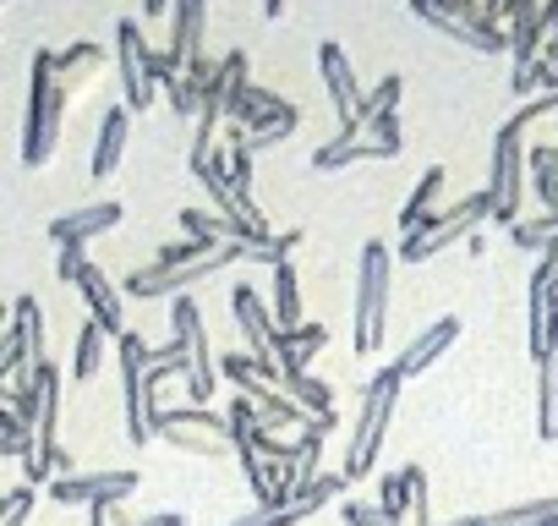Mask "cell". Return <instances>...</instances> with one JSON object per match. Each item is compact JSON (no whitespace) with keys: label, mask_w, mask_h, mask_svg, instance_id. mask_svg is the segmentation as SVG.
Wrapping results in <instances>:
<instances>
[{"label":"cell","mask_w":558,"mask_h":526,"mask_svg":"<svg viewBox=\"0 0 558 526\" xmlns=\"http://www.w3.org/2000/svg\"><path fill=\"white\" fill-rule=\"evenodd\" d=\"M61 116H66V83L56 77V50H39L34 77H28V121H23V165L28 170L56 159Z\"/></svg>","instance_id":"obj_1"},{"label":"cell","mask_w":558,"mask_h":526,"mask_svg":"<svg viewBox=\"0 0 558 526\" xmlns=\"http://www.w3.org/2000/svg\"><path fill=\"white\" fill-rule=\"evenodd\" d=\"M400 368L389 362V368H378L373 379H367V390H362V417H356V433H351V444H345V461H340V471H345V482H362L373 466H378V450H384V433H389V422H395V401H400Z\"/></svg>","instance_id":"obj_2"},{"label":"cell","mask_w":558,"mask_h":526,"mask_svg":"<svg viewBox=\"0 0 558 526\" xmlns=\"http://www.w3.org/2000/svg\"><path fill=\"white\" fill-rule=\"evenodd\" d=\"M389 270L395 258L384 241H367L362 247V275H356V330H351V346L367 357L384 346V330H389Z\"/></svg>","instance_id":"obj_3"},{"label":"cell","mask_w":558,"mask_h":526,"mask_svg":"<svg viewBox=\"0 0 558 526\" xmlns=\"http://www.w3.org/2000/svg\"><path fill=\"white\" fill-rule=\"evenodd\" d=\"M246 258V247L241 241H219L208 258H197V263H181V270H159V263H143V270H132L126 275V297H186L192 286H203L208 275H219V270H230V263H241Z\"/></svg>","instance_id":"obj_4"},{"label":"cell","mask_w":558,"mask_h":526,"mask_svg":"<svg viewBox=\"0 0 558 526\" xmlns=\"http://www.w3.org/2000/svg\"><path fill=\"white\" fill-rule=\"evenodd\" d=\"M482 219H493V198H487V187L471 192L465 203H454L449 214H427V225H422L416 236H400V263H427V258L449 252V247L465 241Z\"/></svg>","instance_id":"obj_5"},{"label":"cell","mask_w":558,"mask_h":526,"mask_svg":"<svg viewBox=\"0 0 558 526\" xmlns=\"http://www.w3.org/2000/svg\"><path fill=\"white\" fill-rule=\"evenodd\" d=\"M56 275H61L66 286H77V291H83L88 319H94V324H99L110 340H121V335H126V308H121V291L105 280L99 263H88V252H83V247H61V258H56Z\"/></svg>","instance_id":"obj_6"},{"label":"cell","mask_w":558,"mask_h":526,"mask_svg":"<svg viewBox=\"0 0 558 526\" xmlns=\"http://www.w3.org/2000/svg\"><path fill=\"white\" fill-rule=\"evenodd\" d=\"M170 324H175V340L186 346V362H192V379H186V406H208L214 390H219V357L208 346V324L197 313L192 297H175L170 302Z\"/></svg>","instance_id":"obj_7"},{"label":"cell","mask_w":558,"mask_h":526,"mask_svg":"<svg viewBox=\"0 0 558 526\" xmlns=\"http://www.w3.org/2000/svg\"><path fill=\"white\" fill-rule=\"evenodd\" d=\"M520 187H525V132H514L504 121L498 138H493V181H487L493 225H504V230L520 225Z\"/></svg>","instance_id":"obj_8"},{"label":"cell","mask_w":558,"mask_h":526,"mask_svg":"<svg viewBox=\"0 0 558 526\" xmlns=\"http://www.w3.org/2000/svg\"><path fill=\"white\" fill-rule=\"evenodd\" d=\"M121 346V406H126V439L132 444H148L154 439V422H148V411H154V395H148V346H143V335H121L116 340Z\"/></svg>","instance_id":"obj_9"},{"label":"cell","mask_w":558,"mask_h":526,"mask_svg":"<svg viewBox=\"0 0 558 526\" xmlns=\"http://www.w3.org/2000/svg\"><path fill=\"white\" fill-rule=\"evenodd\" d=\"M148 61H154V50H148L143 28H137L132 17H121V23H116V72H121V105H126V110H148L154 94H159Z\"/></svg>","instance_id":"obj_10"},{"label":"cell","mask_w":558,"mask_h":526,"mask_svg":"<svg viewBox=\"0 0 558 526\" xmlns=\"http://www.w3.org/2000/svg\"><path fill=\"white\" fill-rule=\"evenodd\" d=\"M137 471H66V477H50L45 488H50V499L56 504H121V499H132L137 493Z\"/></svg>","instance_id":"obj_11"},{"label":"cell","mask_w":558,"mask_h":526,"mask_svg":"<svg viewBox=\"0 0 558 526\" xmlns=\"http://www.w3.org/2000/svg\"><path fill=\"white\" fill-rule=\"evenodd\" d=\"M318 72H324L329 105H335V116H340V138H345V132H362V88H356L351 56H345L335 39L318 45Z\"/></svg>","instance_id":"obj_12"},{"label":"cell","mask_w":558,"mask_h":526,"mask_svg":"<svg viewBox=\"0 0 558 526\" xmlns=\"http://www.w3.org/2000/svg\"><path fill=\"white\" fill-rule=\"evenodd\" d=\"M203 23H208V0H175L170 7V50H165L170 72H186V67L208 61L203 56Z\"/></svg>","instance_id":"obj_13"},{"label":"cell","mask_w":558,"mask_h":526,"mask_svg":"<svg viewBox=\"0 0 558 526\" xmlns=\"http://www.w3.org/2000/svg\"><path fill=\"white\" fill-rule=\"evenodd\" d=\"M121 219H126L121 203H88V208H72V214L50 219V241H56V247H88L94 236L116 230Z\"/></svg>","instance_id":"obj_14"},{"label":"cell","mask_w":558,"mask_h":526,"mask_svg":"<svg viewBox=\"0 0 558 526\" xmlns=\"http://www.w3.org/2000/svg\"><path fill=\"white\" fill-rule=\"evenodd\" d=\"M329 346V330L324 324H296V330H279L274 335V362H279V384L286 379H296V373H307L313 368V357Z\"/></svg>","instance_id":"obj_15"},{"label":"cell","mask_w":558,"mask_h":526,"mask_svg":"<svg viewBox=\"0 0 558 526\" xmlns=\"http://www.w3.org/2000/svg\"><path fill=\"white\" fill-rule=\"evenodd\" d=\"M230 313H235V330L246 335V346L252 351H274V335H279V324H274V308L241 280L235 291H230Z\"/></svg>","instance_id":"obj_16"},{"label":"cell","mask_w":558,"mask_h":526,"mask_svg":"<svg viewBox=\"0 0 558 526\" xmlns=\"http://www.w3.org/2000/svg\"><path fill=\"white\" fill-rule=\"evenodd\" d=\"M454 340H460V319H433V324H427V330H422V335H416V340H411L400 357H395L400 379H416V373H427V368H433V362H438V357L454 346Z\"/></svg>","instance_id":"obj_17"},{"label":"cell","mask_w":558,"mask_h":526,"mask_svg":"<svg viewBox=\"0 0 558 526\" xmlns=\"http://www.w3.org/2000/svg\"><path fill=\"white\" fill-rule=\"evenodd\" d=\"M367 159H395V148L367 138V132H345V138H335V143H324L313 154V170L335 176V170H351V165H367Z\"/></svg>","instance_id":"obj_18"},{"label":"cell","mask_w":558,"mask_h":526,"mask_svg":"<svg viewBox=\"0 0 558 526\" xmlns=\"http://www.w3.org/2000/svg\"><path fill=\"white\" fill-rule=\"evenodd\" d=\"M126 132H132V110H126V105H110V110H105V121H99L94 165H88V176H94V181L116 176V165H121V154H126Z\"/></svg>","instance_id":"obj_19"},{"label":"cell","mask_w":558,"mask_h":526,"mask_svg":"<svg viewBox=\"0 0 558 526\" xmlns=\"http://www.w3.org/2000/svg\"><path fill=\"white\" fill-rule=\"evenodd\" d=\"M246 401H252V417H257V428H268V433H286V428H307L313 417L291 401V395H279V390H268V384H257V390H246Z\"/></svg>","instance_id":"obj_20"},{"label":"cell","mask_w":558,"mask_h":526,"mask_svg":"<svg viewBox=\"0 0 558 526\" xmlns=\"http://www.w3.org/2000/svg\"><path fill=\"white\" fill-rule=\"evenodd\" d=\"M509 50H514V67L542 61V0H514V12H509Z\"/></svg>","instance_id":"obj_21"},{"label":"cell","mask_w":558,"mask_h":526,"mask_svg":"<svg viewBox=\"0 0 558 526\" xmlns=\"http://www.w3.org/2000/svg\"><path fill=\"white\" fill-rule=\"evenodd\" d=\"M536 439L558 444V346L536 357Z\"/></svg>","instance_id":"obj_22"},{"label":"cell","mask_w":558,"mask_h":526,"mask_svg":"<svg viewBox=\"0 0 558 526\" xmlns=\"http://www.w3.org/2000/svg\"><path fill=\"white\" fill-rule=\"evenodd\" d=\"M219 373L230 379V384H241V395L246 390H257V384H279V362L268 357V351H225L219 357Z\"/></svg>","instance_id":"obj_23"},{"label":"cell","mask_w":558,"mask_h":526,"mask_svg":"<svg viewBox=\"0 0 558 526\" xmlns=\"http://www.w3.org/2000/svg\"><path fill=\"white\" fill-rule=\"evenodd\" d=\"M274 324H279V330L307 324V319H302V280H296V263H291V258L274 263Z\"/></svg>","instance_id":"obj_24"},{"label":"cell","mask_w":558,"mask_h":526,"mask_svg":"<svg viewBox=\"0 0 558 526\" xmlns=\"http://www.w3.org/2000/svg\"><path fill=\"white\" fill-rule=\"evenodd\" d=\"M444 176H449L444 165H427V170H422L411 203L400 208V236H416V230L427 225V214H433V203H438V192H444Z\"/></svg>","instance_id":"obj_25"},{"label":"cell","mask_w":558,"mask_h":526,"mask_svg":"<svg viewBox=\"0 0 558 526\" xmlns=\"http://www.w3.org/2000/svg\"><path fill=\"white\" fill-rule=\"evenodd\" d=\"M12 335L23 340L28 368H34V362H45V308H39L34 297H17V302H12Z\"/></svg>","instance_id":"obj_26"},{"label":"cell","mask_w":558,"mask_h":526,"mask_svg":"<svg viewBox=\"0 0 558 526\" xmlns=\"http://www.w3.org/2000/svg\"><path fill=\"white\" fill-rule=\"evenodd\" d=\"M476 526H558V493L525 499V504H509V510H493V515H476Z\"/></svg>","instance_id":"obj_27"},{"label":"cell","mask_w":558,"mask_h":526,"mask_svg":"<svg viewBox=\"0 0 558 526\" xmlns=\"http://www.w3.org/2000/svg\"><path fill=\"white\" fill-rule=\"evenodd\" d=\"M159 439L175 444V450H186V455H208V461L235 455L230 450V433H219V428H159Z\"/></svg>","instance_id":"obj_28"},{"label":"cell","mask_w":558,"mask_h":526,"mask_svg":"<svg viewBox=\"0 0 558 526\" xmlns=\"http://www.w3.org/2000/svg\"><path fill=\"white\" fill-rule=\"evenodd\" d=\"M279 390H286L307 417H335V390H329L324 379H313V373H296V379H286Z\"/></svg>","instance_id":"obj_29"},{"label":"cell","mask_w":558,"mask_h":526,"mask_svg":"<svg viewBox=\"0 0 558 526\" xmlns=\"http://www.w3.org/2000/svg\"><path fill=\"white\" fill-rule=\"evenodd\" d=\"M105 67V50L99 45H88V39H77V45H66L61 56H56V77L72 88V83H83V77H94Z\"/></svg>","instance_id":"obj_30"},{"label":"cell","mask_w":558,"mask_h":526,"mask_svg":"<svg viewBox=\"0 0 558 526\" xmlns=\"http://www.w3.org/2000/svg\"><path fill=\"white\" fill-rule=\"evenodd\" d=\"M105 330L94 324V319H83V330H77V346H72V379H94L99 373V362H105Z\"/></svg>","instance_id":"obj_31"},{"label":"cell","mask_w":558,"mask_h":526,"mask_svg":"<svg viewBox=\"0 0 558 526\" xmlns=\"http://www.w3.org/2000/svg\"><path fill=\"white\" fill-rule=\"evenodd\" d=\"M509 241H514V252H547L558 241V208H547L542 219H520L509 230Z\"/></svg>","instance_id":"obj_32"},{"label":"cell","mask_w":558,"mask_h":526,"mask_svg":"<svg viewBox=\"0 0 558 526\" xmlns=\"http://www.w3.org/2000/svg\"><path fill=\"white\" fill-rule=\"evenodd\" d=\"M378 504H384V515L395 526H405V515H411V471H384L378 477Z\"/></svg>","instance_id":"obj_33"},{"label":"cell","mask_w":558,"mask_h":526,"mask_svg":"<svg viewBox=\"0 0 558 526\" xmlns=\"http://www.w3.org/2000/svg\"><path fill=\"white\" fill-rule=\"evenodd\" d=\"M307 515H318V504H313V499H296V504H274V510H246V515L230 521V526H296V521H307Z\"/></svg>","instance_id":"obj_34"},{"label":"cell","mask_w":558,"mask_h":526,"mask_svg":"<svg viewBox=\"0 0 558 526\" xmlns=\"http://www.w3.org/2000/svg\"><path fill=\"white\" fill-rule=\"evenodd\" d=\"M28 461L34 455V428L17 417V411H7V417H0V461Z\"/></svg>","instance_id":"obj_35"},{"label":"cell","mask_w":558,"mask_h":526,"mask_svg":"<svg viewBox=\"0 0 558 526\" xmlns=\"http://www.w3.org/2000/svg\"><path fill=\"white\" fill-rule=\"evenodd\" d=\"M159 88H165V99H170V110H175L181 121H197V83H192L186 72L159 77Z\"/></svg>","instance_id":"obj_36"},{"label":"cell","mask_w":558,"mask_h":526,"mask_svg":"<svg viewBox=\"0 0 558 526\" xmlns=\"http://www.w3.org/2000/svg\"><path fill=\"white\" fill-rule=\"evenodd\" d=\"M400 94H405V77H400V72H389V77L362 99V121H373V116H395V110H400Z\"/></svg>","instance_id":"obj_37"},{"label":"cell","mask_w":558,"mask_h":526,"mask_svg":"<svg viewBox=\"0 0 558 526\" xmlns=\"http://www.w3.org/2000/svg\"><path fill=\"white\" fill-rule=\"evenodd\" d=\"M547 72H553V61L542 56V61H531V67H514V77H509V94L525 105V99H536L542 88H547Z\"/></svg>","instance_id":"obj_38"},{"label":"cell","mask_w":558,"mask_h":526,"mask_svg":"<svg viewBox=\"0 0 558 526\" xmlns=\"http://www.w3.org/2000/svg\"><path fill=\"white\" fill-rule=\"evenodd\" d=\"M28 373V357H23V340L12 335V324L0 330V390H7V379Z\"/></svg>","instance_id":"obj_39"},{"label":"cell","mask_w":558,"mask_h":526,"mask_svg":"<svg viewBox=\"0 0 558 526\" xmlns=\"http://www.w3.org/2000/svg\"><path fill=\"white\" fill-rule=\"evenodd\" d=\"M340 521H345V526H395L378 499H345V504H340Z\"/></svg>","instance_id":"obj_40"},{"label":"cell","mask_w":558,"mask_h":526,"mask_svg":"<svg viewBox=\"0 0 558 526\" xmlns=\"http://www.w3.org/2000/svg\"><path fill=\"white\" fill-rule=\"evenodd\" d=\"M208 252H214V241H197V236H186V241L165 247L154 263H159V270H181V263H197V258H208Z\"/></svg>","instance_id":"obj_41"},{"label":"cell","mask_w":558,"mask_h":526,"mask_svg":"<svg viewBox=\"0 0 558 526\" xmlns=\"http://www.w3.org/2000/svg\"><path fill=\"white\" fill-rule=\"evenodd\" d=\"M531 286H536V291H553V297H558V241H553V247L542 252V263H536Z\"/></svg>","instance_id":"obj_42"},{"label":"cell","mask_w":558,"mask_h":526,"mask_svg":"<svg viewBox=\"0 0 558 526\" xmlns=\"http://www.w3.org/2000/svg\"><path fill=\"white\" fill-rule=\"evenodd\" d=\"M542 45H547V61L558 56V0H542Z\"/></svg>","instance_id":"obj_43"},{"label":"cell","mask_w":558,"mask_h":526,"mask_svg":"<svg viewBox=\"0 0 558 526\" xmlns=\"http://www.w3.org/2000/svg\"><path fill=\"white\" fill-rule=\"evenodd\" d=\"M509 12H514V0H482V23H493V28H498Z\"/></svg>","instance_id":"obj_44"},{"label":"cell","mask_w":558,"mask_h":526,"mask_svg":"<svg viewBox=\"0 0 558 526\" xmlns=\"http://www.w3.org/2000/svg\"><path fill=\"white\" fill-rule=\"evenodd\" d=\"M121 526H186V515L165 510V515H148V521H121Z\"/></svg>","instance_id":"obj_45"},{"label":"cell","mask_w":558,"mask_h":526,"mask_svg":"<svg viewBox=\"0 0 558 526\" xmlns=\"http://www.w3.org/2000/svg\"><path fill=\"white\" fill-rule=\"evenodd\" d=\"M170 7H175V0H143V23H165Z\"/></svg>","instance_id":"obj_46"},{"label":"cell","mask_w":558,"mask_h":526,"mask_svg":"<svg viewBox=\"0 0 558 526\" xmlns=\"http://www.w3.org/2000/svg\"><path fill=\"white\" fill-rule=\"evenodd\" d=\"M263 17H286V0H263Z\"/></svg>","instance_id":"obj_47"},{"label":"cell","mask_w":558,"mask_h":526,"mask_svg":"<svg viewBox=\"0 0 558 526\" xmlns=\"http://www.w3.org/2000/svg\"><path fill=\"white\" fill-rule=\"evenodd\" d=\"M12 324V308H0V330H7Z\"/></svg>","instance_id":"obj_48"},{"label":"cell","mask_w":558,"mask_h":526,"mask_svg":"<svg viewBox=\"0 0 558 526\" xmlns=\"http://www.w3.org/2000/svg\"><path fill=\"white\" fill-rule=\"evenodd\" d=\"M7 411H12V406H7V390H0V417H7Z\"/></svg>","instance_id":"obj_49"},{"label":"cell","mask_w":558,"mask_h":526,"mask_svg":"<svg viewBox=\"0 0 558 526\" xmlns=\"http://www.w3.org/2000/svg\"><path fill=\"white\" fill-rule=\"evenodd\" d=\"M553 346H558V319H553Z\"/></svg>","instance_id":"obj_50"},{"label":"cell","mask_w":558,"mask_h":526,"mask_svg":"<svg viewBox=\"0 0 558 526\" xmlns=\"http://www.w3.org/2000/svg\"><path fill=\"white\" fill-rule=\"evenodd\" d=\"M0 7H7V0H0Z\"/></svg>","instance_id":"obj_51"},{"label":"cell","mask_w":558,"mask_h":526,"mask_svg":"<svg viewBox=\"0 0 558 526\" xmlns=\"http://www.w3.org/2000/svg\"><path fill=\"white\" fill-rule=\"evenodd\" d=\"M553 148H558V143H553Z\"/></svg>","instance_id":"obj_52"}]
</instances>
